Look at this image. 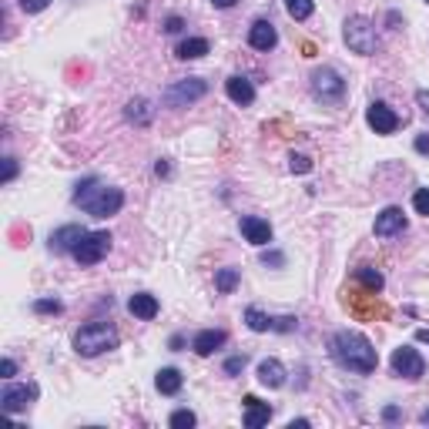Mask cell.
<instances>
[{
    "mask_svg": "<svg viewBox=\"0 0 429 429\" xmlns=\"http://www.w3.org/2000/svg\"><path fill=\"white\" fill-rule=\"evenodd\" d=\"M195 423H198V419H195L191 409H178V413H171V426L175 429H191Z\"/></svg>",
    "mask_w": 429,
    "mask_h": 429,
    "instance_id": "cell-27",
    "label": "cell"
},
{
    "mask_svg": "<svg viewBox=\"0 0 429 429\" xmlns=\"http://www.w3.org/2000/svg\"><path fill=\"white\" fill-rule=\"evenodd\" d=\"M312 94L319 101H325V104H335V101H342V94H345V81H342L339 71L319 67V71L312 74Z\"/></svg>",
    "mask_w": 429,
    "mask_h": 429,
    "instance_id": "cell-7",
    "label": "cell"
},
{
    "mask_svg": "<svg viewBox=\"0 0 429 429\" xmlns=\"http://www.w3.org/2000/svg\"><path fill=\"white\" fill-rule=\"evenodd\" d=\"M238 228H242L245 242H252V245H268L272 242V225H268L265 218H258V215H245Z\"/></svg>",
    "mask_w": 429,
    "mask_h": 429,
    "instance_id": "cell-12",
    "label": "cell"
},
{
    "mask_svg": "<svg viewBox=\"0 0 429 429\" xmlns=\"http://www.w3.org/2000/svg\"><path fill=\"white\" fill-rule=\"evenodd\" d=\"M426 4H429V0H426Z\"/></svg>",
    "mask_w": 429,
    "mask_h": 429,
    "instance_id": "cell-45",
    "label": "cell"
},
{
    "mask_svg": "<svg viewBox=\"0 0 429 429\" xmlns=\"http://www.w3.org/2000/svg\"><path fill=\"white\" fill-rule=\"evenodd\" d=\"M286 11L292 21H308L316 11V0H286Z\"/></svg>",
    "mask_w": 429,
    "mask_h": 429,
    "instance_id": "cell-24",
    "label": "cell"
},
{
    "mask_svg": "<svg viewBox=\"0 0 429 429\" xmlns=\"http://www.w3.org/2000/svg\"><path fill=\"white\" fill-rule=\"evenodd\" d=\"M262 262L265 265H286V255H282V252H265Z\"/></svg>",
    "mask_w": 429,
    "mask_h": 429,
    "instance_id": "cell-35",
    "label": "cell"
},
{
    "mask_svg": "<svg viewBox=\"0 0 429 429\" xmlns=\"http://www.w3.org/2000/svg\"><path fill=\"white\" fill-rule=\"evenodd\" d=\"M118 345V332L111 329L108 322H88V325H81V332L74 335V349L81 355H101L114 349Z\"/></svg>",
    "mask_w": 429,
    "mask_h": 429,
    "instance_id": "cell-3",
    "label": "cell"
},
{
    "mask_svg": "<svg viewBox=\"0 0 429 429\" xmlns=\"http://www.w3.org/2000/svg\"><path fill=\"white\" fill-rule=\"evenodd\" d=\"M175 54L181 57V61H198V57L208 54V41H205V37H188V41L178 44Z\"/></svg>",
    "mask_w": 429,
    "mask_h": 429,
    "instance_id": "cell-21",
    "label": "cell"
},
{
    "mask_svg": "<svg viewBox=\"0 0 429 429\" xmlns=\"http://www.w3.org/2000/svg\"><path fill=\"white\" fill-rule=\"evenodd\" d=\"M154 175H158V178H168V175H171V168H168V161H158V165H154Z\"/></svg>",
    "mask_w": 429,
    "mask_h": 429,
    "instance_id": "cell-40",
    "label": "cell"
},
{
    "mask_svg": "<svg viewBox=\"0 0 429 429\" xmlns=\"http://www.w3.org/2000/svg\"><path fill=\"white\" fill-rule=\"evenodd\" d=\"M225 339H228V335H225L221 329H201L198 335L191 339V349H195L198 355H211L215 349H221V345H225Z\"/></svg>",
    "mask_w": 429,
    "mask_h": 429,
    "instance_id": "cell-17",
    "label": "cell"
},
{
    "mask_svg": "<svg viewBox=\"0 0 429 429\" xmlns=\"http://www.w3.org/2000/svg\"><path fill=\"white\" fill-rule=\"evenodd\" d=\"M245 322H248V329H252V332H268V329H272V319L265 316L262 308H255V306L245 308Z\"/></svg>",
    "mask_w": 429,
    "mask_h": 429,
    "instance_id": "cell-25",
    "label": "cell"
},
{
    "mask_svg": "<svg viewBox=\"0 0 429 429\" xmlns=\"http://www.w3.org/2000/svg\"><path fill=\"white\" fill-rule=\"evenodd\" d=\"M0 373H4V379L17 375V363H14V359H4V363H0Z\"/></svg>",
    "mask_w": 429,
    "mask_h": 429,
    "instance_id": "cell-36",
    "label": "cell"
},
{
    "mask_svg": "<svg viewBox=\"0 0 429 429\" xmlns=\"http://www.w3.org/2000/svg\"><path fill=\"white\" fill-rule=\"evenodd\" d=\"M211 4H215V7H221V11H228V7H235L238 0H211Z\"/></svg>",
    "mask_w": 429,
    "mask_h": 429,
    "instance_id": "cell-42",
    "label": "cell"
},
{
    "mask_svg": "<svg viewBox=\"0 0 429 429\" xmlns=\"http://www.w3.org/2000/svg\"><path fill=\"white\" fill-rule=\"evenodd\" d=\"M258 383L268 385V389L286 385V365L278 363V359H262V363H258Z\"/></svg>",
    "mask_w": 429,
    "mask_h": 429,
    "instance_id": "cell-18",
    "label": "cell"
},
{
    "mask_svg": "<svg viewBox=\"0 0 429 429\" xmlns=\"http://www.w3.org/2000/svg\"><path fill=\"white\" fill-rule=\"evenodd\" d=\"M342 34H345L349 51H355V54H375V47H379V41H375V24L369 21V17H349Z\"/></svg>",
    "mask_w": 429,
    "mask_h": 429,
    "instance_id": "cell-4",
    "label": "cell"
},
{
    "mask_svg": "<svg viewBox=\"0 0 429 429\" xmlns=\"http://www.w3.org/2000/svg\"><path fill=\"white\" fill-rule=\"evenodd\" d=\"M37 396V385H4V393H0V406H4V413H21V409L31 406V399Z\"/></svg>",
    "mask_w": 429,
    "mask_h": 429,
    "instance_id": "cell-10",
    "label": "cell"
},
{
    "mask_svg": "<svg viewBox=\"0 0 429 429\" xmlns=\"http://www.w3.org/2000/svg\"><path fill=\"white\" fill-rule=\"evenodd\" d=\"M74 205L94 215V218H108V215H118L124 205V191L121 188H108L101 185L98 178H84L74 191Z\"/></svg>",
    "mask_w": 429,
    "mask_h": 429,
    "instance_id": "cell-2",
    "label": "cell"
},
{
    "mask_svg": "<svg viewBox=\"0 0 429 429\" xmlns=\"http://www.w3.org/2000/svg\"><path fill=\"white\" fill-rule=\"evenodd\" d=\"M413 208H416L419 215H429V188H419L416 195H413Z\"/></svg>",
    "mask_w": 429,
    "mask_h": 429,
    "instance_id": "cell-29",
    "label": "cell"
},
{
    "mask_svg": "<svg viewBox=\"0 0 429 429\" xmlns=\"http://www.w3.org/2000/svg\"><path fill=\"white\" fill-rule=\"evenodd\" d=\"M181 27H185V21H181V17H168V21H165V31L168 34H178Z\"/></svg>",
    "mask_w": 429,
    "mask_h": 429,
    "instance_id": "cell-38",
    "label": "cell"
},
{
    "mask_svg": "<svg viewBox=\"0 0 429 429\" xmlns=\"http://www.w3.org/2000/svg\"><path fill=\"white\" fill-rule=\"evenodd\" d=\"M245 369V355H231V359H225V373L228 375H238Z\"/></svg>",
    "mask_w": 429,
    "mask_h": 429,
    "instance_id": "cell-31",
    "label": "cell"
},
{
    "mask_svg": "<svg viewBox=\"0 0 429 429\" xmlns=\"http://www.w3.org/2000/svg\"><path fill=\"white\" fill-rule=\"evenodd\" d=\"M225 91H228V98L235 101V104H242V108H248V104L255 101V88H252V81H248V77H242V74L228 77V81H225Z\"/></svg>",
    "mask_w": 429,
    "mask_h": 429,
    "instance_id": "cell-15",
    "label": "cell"
},
{
    "mask_svg": "<svg viewBox=\"0 0 429 429\" xmlns=\"http://www.w3.org/2000/svg\"><path fill=\"white\" fill-rule=\"evenodd\" d=\"M242 403H245V409H248V413H245V426H248V429H258V426H265V423L272 419V406L262 403V399L245 396Z\"/></svg>",
    "mask_w": 429,
    "mask_h": 429,
    "instance_id": "cell-16",
    "label": "cell"
},
{
    "mask_svg": "<svg viewBox=\"0 0 429 429\" xmlns=\"http://www.w3.org/2000/svg\"><path fill=\"white\" fill-rule=\"evenodd\" d=\"M416 151L419 154H429V134H419V138H416Z\"/></svg>",
    "mask_w": 429,
    "mask_h": 429,
    "instance_id": "cell-39",
    "label": "cell"
},
{
    "mask_svg": "<svg viewBox=\"0 0 429 429\" xmlns=\"http://www.w3.org/2000/svg\"><path fill=\"white\" fill-rule=\"evenodd\" d=\"M88 231L81 228V225H64V228H57L51 235V252H74V245L84 238Z\"/></svg>",
    "mask_w": 429,
    "mask_h": 429,
    "instance_id": "cell-14",
    "label": "cell"
},
{
    "mask_svg": "<svg viewBox=\"0 0 429 429\" xmlns=\"http://www.w3.org/2000/svg\"><path fill=\"white\" fill-rule=\"evenodd\" d=\"M108 252H111V235L108 231H88V235L74 245V252L71 255H74L81 265H98Z\"/></svg>",
    "mask_w": 429,
    "mask_h": 429,
    "instance_id": "cell-6",
    "label": "cell"
},
{
    "mask_svg": "<svg viewBox=\"0 0 429 429\" xmlns=\"http://www.w3.org/2000/svg\"><path fill=\"white\" fill-rule=\"evenodd\" d=\"M419 419H423V423H426V426H429V409H426V413H423V416H419Z\"/></svg>",
    "mask_w": 429,
    "mask_h": 429,
    "instance_id": "cell-44",
    "label": "cell"
},
{
    "mask_svg": "<svg viewBox=\"0 0 429 429\" xmlns=\"http://www.w3.org/2000/svg\"><path fill=\"white\" fill-rule=\"evenodd\" d=\"M288 168L298 171V175H306V171H312V161H308L306 154H292V158H288Z\"/></svg>",
    "mask_w": 429,
    "mask_h": 429,
    "instance_id": "cell-30",
    "label": "cell"
},
{
    "mask_svg": "<svg viewBox=\"0 0 429 429\" xmlns=\"http://www.w3.org/2000/svg\"><path fill=\"white\" fill-rule=\"evenodd\" d=\"M406 228V215H403V208H385L375 215V235L379 238H393V235H399V231Z\"/></svg>",
    "mask_w": 429,
    "mask_h": 429,
    "instance_id": "cell-11",
    "label": "cell"
},
{
    "mask_svg": "<svg viewBox=\"0 0 429 429\" xmlns=\"http://www.w3.org/2000/svg\"><path fill=\"white\" fill-rule=\"evenodd\" d=\"M332 349V359L342 365V369H349V373H359V375H369L375 373V365H379V355H375L373 342L365 339L363 332H335L329 342Z\"/></svg>",
    "mask_w": 429,
    "mask_h": 429,
    "instance_id": "cell-1",
    "label": "cell"
},
{
    "mask_svg": "<svg viewBox=\"0 0 429 429\" xmlns=\"http://www.w3.org/2000/svg\"><path fill=\"white\" fill-rule=\"evenodd\" d=\"M393 373L403 375V379H419V375L426 373V359H423L416 349L399 345L396 353H393Z\"/></svg>",
    "mask_w": 429,
    "mask_h": 429,
    "instance_id": "cell-8",
    "label": "cell"
},
{
    "mask_svg": "<svg viewBox=\"0 0 429 429\" xmlns=\"http://www.w3.org/2000/svg\"><path fill=\"white\" fill-rule=\"evenodd\" d=\"M416 101H419V108H423V111H426V114H429V91H419V94H416Z\"/></svg>",
    "mask_w": 429,
    "mask_h": 429,
    "instance_id": "cell-41",
    "label": "cell"
},
{
    "mask_svg": "<svg viewBox=\"0 0 429 429\" xmlns=\"http://www.w3.org/2000/svg\"><path fill=\"white\" fill-rule=\"evenodd\" d=\"M181 383H185V379H181V373H178V369H171V365L154 375V385H158V393H161V396H175V393H181Z\"/></svg>",
    "mask_w": 429,
    "mask_h": 429,
    "instance_id": "cell-20",
    "label": "cell"
},
{
    "mask_svg": "<svg viewBox=\"0 0 429 429\" xmlns=\"http://www.w3.org/2000/svg\"><path fill=\"white\" fill-rule=\"evenodd\" d=\"M248 44H252L255 51H272V47L278 44V31H276V24H268V21H255V24H252V31H248Z\"/></svg>",
    "mask_w": 429,
    "mask_h": 429,
    "instance_id": "cell-13",
    "label": "cell"
},
{
    "mask_svg": "<svg viewBox=\"0 0 429 429\" xmlns=\"http://www.w3.org/2000/svg\"><path fill=\"white\" fill-rule=\"evenodd\" d=\"M51 4V0H21V11L24 14H41Z\"/></svg>",
    "mask_w": 429,
    "mask_h": 429,
    "instance_id": "cell-32",
    "label": "cell"
},
{
    "mask_svg": "<svg viewBox=\"0 0 429 429\" xmlns=\"http://www.w3.org/2000/svg\"><path fill=\"white\" fill-rule=\"evenodd\" d=\"M205 94H208V84L201 77H185V81H178V84H171L165 91V104L168 108H188V104H195Z\"/></svg>",
    "mask_w": 429,
    "mask_h": 429,
    "instance_id": "cell-5",
    "label": "cell"
},
{
    "mask_svg": "<svg viewBox=\"0 0 429 429\" xmlns=\"http://www.w3.org/2000/svg\"><path fill=\"white\" fill-rule=\"evenodd\" d=\"M128 121H138V124H148L151 121V108H148V101H131L128 104Z\"/></svg>",
    "mask_w": 429,
    "mask_h": 429,
    "instance_id": "cell-26",
    "label": "cell"
},
{
    "mask_svg": "<svg viewBox=\"0 0 429 429\" xmlns=\"http://www.w3.org/2000/svg\"><path fill=\"white\" fill-rule=\"evenodd\" d=\"M128 308H131V316H138V319H154L158 312H161V306H158V298L148 296V292H138V296H131V302H128Z\"/></svg>",
    "mask_w": 429,
    "mask_h": 429,
    "instance_id": "cell-19",
    "label": "cell"
},
{
    "mask_svg": "<svg viewBox=\"0 0 429 429\" xmlns=\"http://www.w3.org/2000/svg\"><path fill=\"white\" fill-rule=\"evenodd\" d=\"M416 342H423V345H429V329H416Z\"/></svg>",
    "mask_w": 429,
    "mask_h": 429,
    "instance_id": "cell-43",
    "label": "cell"
},
{
    "mask_svg": "<svg viewBox=\"0 0 429 429\" xmlns=\"http://www.w3.org/2000/svg\"><path fill=\"white\" fill-rule=\"evenodd\" d=\"M355 282H359V286H365V292H375V296H379V292H383V272H375L373 265H359V268H355Z\"/></svg>",
    "mask_w": 429,
    "mask_h": 429,
    "instance_id": "cell-22",
    "label": "cell"
},
{
    "mask_svg": "<svg viewBox=\"0 0 429 429\" xmlns=\"http://www.w3.org/2000/svg\"><path fill=\"white\" fill-rule=\"evenodd\" d=\"M238 278H242V272H238V268H221L218 276H215V288H218L221 296H231V292H235V286H238Z\"/></svg>",
    "mask_w": 429,
    "mask_h": 429,
    "instance_id": "cell-23",
    "label": "cell"
},
{
    "mask_svg": "<svg viewBox=\"0 0 429 429\" xmlns=\"http://www.w3.org/2000/svg\"><path fill=\"white\" fill-rule=\"evenodd\" d=\"M365 121H369V128L375 134H393L399 128V114L389 104H383V101H373L369 111H365Z\"/></svg>",
    "mask_w": 429,
    "mask_h": 429,
    "instance_id": "cell-9",
    "label": "cell"
},
{
    "mask_svg": "<svg viewBox=\"0 0 429 429\" xmlns=\"http://www.w3.org/2000/svg\"><path fill=\"white\" fill-rule=\"evenodd\" d=\"M61 302H57V298H37V302H34V312H37V316H57V312H61Z\"/></svg>",
    "mask_w": 429,
    "mask_h": 429,
    "instance_id": "cell-28",
    "label": "cell"
},
{
    "mask_svg": "<svg viewBox=\"0 0 429 429\" xmlns=\"http://www.w3.org/2000/svg\"><path fill=\"white\" fill-rule=\"evenodd\" d=\"M14 175H17V161H14V158H4V181H14Z\"/></svg>",
    "mask_w": 429,
    "mask_h": 429,
    "instance_id": "cell-34",
    "label": "cell"
},
{
    "mask_svg": "<svg viewBox=\"0 0 429 429\" xmlns=\"http://www.w3.org/2000/svg\"><path fill=\"white\" fill-rule=\"evenodd\" d=\"M296 325H298V322L292 319V316H286V319H272V329H276V332H292Z\"/></svg>",
    "mask_w": 429,
    "mask_h": 429,
    "instance_id": "cell-33",
    "label": "cell"
},
{
    "mask_svg": "<svg viewBox=\"0 0 429 429\" xmlns=\"http://www.w3.org/2000/svg\"><path fill=\"white\" fill-rule=\"evenodd\" d=\"M383 419H385V423H399V419H403V413H399L396 406H385L383 409Z\"/></svg>",
    "mask_w": 429,
    "mask_h": 429,
    "instance_id": "cell-37",
    "label": "cell"
}]
</instances>
